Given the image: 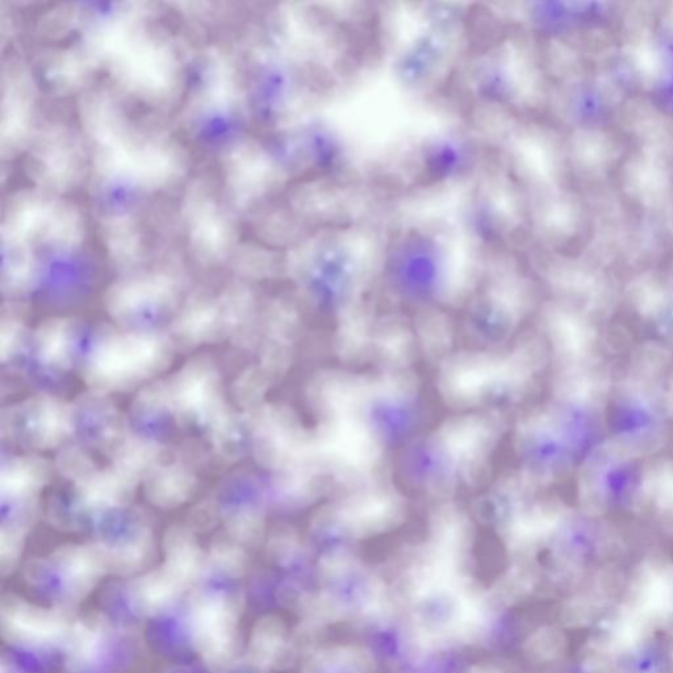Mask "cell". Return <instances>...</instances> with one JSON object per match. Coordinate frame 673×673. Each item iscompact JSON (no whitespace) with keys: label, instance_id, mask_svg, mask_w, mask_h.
Wrapping results in <instances>:
<instances>
[{"label":"cell","instance_id":"obj_3","mask_svg":"<svg viewBox=\"0 0 673 673\" xmlns=\"http://www.w3.org/2000/svg\"><path fill=\"white\" fill-rule=\"evenodd\" d=\"M194 476L181 467H167L157 471L150 479L148 493L150 500L161 507L182 504L194 488Z\"/></svg>","mask_w":673,"mask_h":673},{"label":"cell","instance_id":"obj_2","mask_svg":"<svg viewBox=\"0 0 673 673\" xmlns=\"http://www.w3.org/2000/svg\"><path fill=\"white\" fill-rule=\"evenodd\" d=\"M33 440L41 449L56 446L66 434L69 417L65 408L49 397H39L31 407Z\"/></svg>","mask_w":673,"mask_h":673},{"label":"cell","instance_id":"obj_15","mask_svg":"<svg viewBox=\"0 0 673 673\" xmlns=\"http://www.w3.org/2000/svg\"><path fill=\"white\" fill-rule=\"evenodd\" d=\"M320 625L313 624L309 622L308 625H305L302 630L299 631L298 643L303 650H308L309 652L315 651L317 642L320 639Z\"/></svg>","mask_w":673,"mask_h":673},{"label":"cell","instance_id":"obj_5","mask_svg":"<svg viewBox=\"0 0 673 673\" xmlns=\"http://www.w3.org/2000/svg\"><path fill=\"white\" fill-rule=\"evenodd\" d=\"M48 476V466L40 459H20L12 463L2 476L3 492L11 496H27L37 491Z\"/></svg>","mask_w":673,"mask_h":673},{"label":"cell","instance_id":"obj_8","mask_svg":"<svg viewBox=\"0 0 673 673\" xmlns=\"http://www.w3.org/2000/svg\"><path fill=\"white\" fill-rule=\"evenodd\" d=\"M304 609L309 622L324 626L334 624L344 618L346 605L341 597L332 592H320L304 600Z\"/></svg>","mask_w":673,"mask_h":673},{"label":"cell","instance_id":"obj_16","mask_svg":"<svg viewBox=\"0 0 673 673\" xmlns=\"http://www.w3.org/2000/svg\"><path fill=\"white\" fill-rule=\"evenodd\" d=\"M463 673H501V672L499 670H496V668H493V667L472 666L470 668H467V670Z\"/></svg>","mask_w":673,"mask_h":673},{"label":"cell","instance_id":"obj_6","mask_svg":"<svg viewBox=\"0 0 673 673\" xmlns=\"http://www.w3.org/2000/svg\"><path fill=\"white\" fill-rule=\"evenodd\" d=\"M71 329L68 321L50 320L37 332V342L44 361L56 367L70 362Z\"/></svg>","mask_w":673,"mask_h":673},{"label":"cell","instance_id":"obj_14","mask_svg":"<svg viewBox=\"0 0 673 673\" xmlns=\"http://www.w3.org/2000/svg\"><path fill=\"white\" fill-rule=\"evenodd\" d=\"M320 570L321 574H323L324 578L328 581L341 580L342 578H345L350 570L349 560L342 557V555H330V557H326L323 560Z\"/></svg>","mask_w":673,"mask_h":673},{"label":"cell","instance_id":"obj_9","mask_svg":"<svg viewBox=\"0 0 673 673\" xmlns=\"http://www.w3.org/2000/svg\"><path fill=\"white\" fill-rule=\"evenodd\" d=\"M334 660L336 673H371L375 668V656L365 647H334Z\"/></svg>","mask_w":673,"mask_h":673},{"label":"cell","instance_id":"obj_12","mask_svg":"<svg viewBox=\"0 0 673 673\" xmlns=\"http://www.w3.org/2000/svg\"><path fill=\"white\" fill-rule=\"evenodd\" d=\"M259 378L256 370L246 371L236 383V396L241 404L252 403L259 392Z\"/></svg>","mask_w":673,"mask_h":673},{"label":"cell","instance_id":"obj_4","mask_svg":"<svg viewBox=\"0 0 673 673\" xmlns=\"http://www.w3.org/2000/svg\"><path fill=\"white\" fill-rule=\"evenodd\" d=\"M355 601H357L359 612L367 620L375 622L390 620L400 608L392 589L387 588L382 580L376 578L363 581L358 585L355 591Z\"/></svg>","mask_w":673,"mask_h":673},{"label":"cell","instance_id":"obj_7","mask_svg":"<svg viewBox=\"0 0 673 673\" xmlns=\"http://www.w3.org/2000/svg\"><path fill=\"white\" fill-rule=\"evenodd\" d=\"M533 588V579L524 568L516 567L501 576L491 591L487 592L489 605L495 612L517 603Z\"/></svg>","mask_w":673,"mask_h":673},{"label":"cell","instance_id":"obj_10","mask_svg":"<svg viewBox=\"0 0 673 673\" xmlns=\"http://www.w3.org/2000/svg\"><path fill=\"white\" fill-rule=\"evenodd\" d=\"M562 635L555 630L543 629L537 631L525 643V652L533 660L554 659L562 650Z\"/></svg>","mask_w":673,"mask_h":673},{"label":"cell","instance_id":"obj_11","mask_svg":"<svg viewBox=\"0 0 673 673\" xmlns=\"http://www.w3.org/2000/svg\"><path fill=\"white\" fill-rule=\"evenodd\" d=\"M304 673H336L334 647L313 651L305 662Z\"/></svg>","mask_w":673,"mask_h":673},{"label":"cell","instance_id":"obj_13","mask_svg":"<svg viewBox=\"0 0 673 673\" xmlns=\"http://www.w3.org/2000/svg\"><path fill=\"white\" fill-rule=\"evenodd\" d=\"M62 462L61 470L65 472L66 475L75 476L79 478L82 476V479H86L89 474H86L87 466H91L89 459L83 457L82 454H79L78 451H66L65 454H62L60 457Z\"/></svg>","mask_w":673,"mask_h":673},{"label":"cell","instance_id":"obj_1","mask_svg":"<svg viewBox=\"0 0 673 673\" xmlns=\"http://www.w3.org/2000/svg\"><path fill=\"white\" fill-rule=\"evenodd\" d=\"M170 346L154 334H110L100 342L89 372L96 387L124 388L165 369Z\"/></svg>","mask_w":673,"mask_h":673}]
</instances>
